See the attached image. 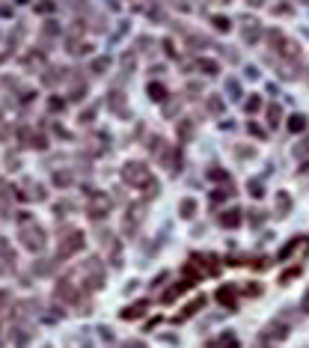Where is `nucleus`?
<instances>
[{
    "mask_svg": "<svg viewBox=\"0 0 309 348\" xmlns=\"http://www.w3.org/2000/svg\"><path fill=\"white\" fill-rule=\"evenodd\" d=\"M265 42H268V48L276 51L282 60H297V57H300V45L294 42L292 36H286L282 30H276V27L265 33Z\"/></svg>",
    "mask_w": 309,
    "mask_h": 348,
    "instance_id": "f257e3e1",
    "label": "nucleus"
},
{
    "mask_svg": "<svg viewBox=\"0 0 309 348\" xmlns=\"http://www.w3.org/2000/svg\"><path fill=\"white\" fill-rule=\"evenodd\" d=\"M149 179H152V170H149L143 161H128V164L122 167V182L131 185V188H143Z\"/></svg>",
    "mask_w": 309,
    "mask_h": 348,
    "instance_id": "f03ea898",
    "label": "nucleus"
},
{
    "mask_svg": "<svg viewBox=\"0 0 309 348\" xmlns=\"http://www.w3.org/2000/svg\"><path fill=\"white\" fill-rule=\"evenodd\" d=\"M86 214L92 220H104L110 214V196L104 191H89L86 193Z\"/></svg>",
    "mask_w": 309,
    "mask_h": 348,
    "instance_id": "7ed1b4c3",
    "label": "nucleus"
},
{
    "mask_svg": "<svg viewBox=\"0 0 309 348\" xmlns=\"http://www.w3.org/2000/svg\"><path fill=\"white\" fill-rule=\"evenodd\" d=\"M21 244L27 247V250H42L45 247V229L39 227V223H33V220H24L21 223Z\"/></svg>",
    "mask_w": 309,
    "mask_h": 348,
    "instance_id": "20e7f679",
    "label": "nucleus"
},
{
    "mask_svg": "<svg viewBox=\"0 0 309 348\" xmlns=\"http://www.w3.org/2000/svg\"><path fill=\"white\" fill-rule=\"evenodd\" d=\"M81 274H84V286L89 289H101L104 286V265L98 256H92V259H86L81 265Z\"/></svg>",
    "mask_w": 309,
    "mask_h": 348,
    "instance_id": "39448f33",
    "label": "nucleus"
},
{
    "mask_svg": "<svg viewBox=\"0 0 309 348\" xmlns=\"http://www.w3.org/2000/svg\"><path fill=\"white\" fill-rule=\"evenodd\" d=\"M84 232L81 229H66V235L60 238V259H69L74 253H81L84 250Z\"/></svg>",
    "mask_w": 309,
    "mask_h": 348,
    "instance_id": "423d86ee",
    "label": "nucleus"
},
{
    "mask_svg": "<svg viewBox=\"0 0 309 348\" xmlns=\"http://www.w3.org/2000/svg\"><path fill=\"white\" fill-rule=\"evenodd\" d=\"M140 223H143V209H134V206H131V209L125 211V220H122V229H125V235H131V232H137V227Z\"/></svg>",
    "mask_w": 309,
    "mask_h": 348,
    "instance_id": "0eeeda50",
    "label": "nucleus"
},
{
    "mask_svg": "<svg viewBox=\"0 0 309 348\" xmlns=\"http://www.w3.org/2000/svg\"><path fill=\"white\" fill-rule=\"evenodd\" d=\"M217 223H220L223 229H238L241 223H244V217H241V211H238V209H226V211H220Z\"/></svg>",
    "mask_w": 309,
    "mask_h": 348,
    "instance_id": "6e6552de",
    "label": "nucleus"
},
{
    "mask_svg": "<svg viewBox=\"0 0 309 348\" xmlns=\"http://www.w3.org/2000/svg\"><path fill=\"white\" fill-rule=\"evenodd\" d=\"M241 39L247 42V45H256L259 39H262V27H259V21H244V30H241Z\"/></svg>",
    "mask_w": 309,
    "mask_h": 348,
    "instance_id": "1a4fd4ad",
    "label": "nucleus"
},
{
    "mask_svg": "<svg viewBox=\"0 0 309 348\" xmlns=\"http://www.w3.org/2000/svg\"><path fill=\"white\" fill-rule=\"evenodd\" d=\"M175 134H178V140L182 143H188V140H193V134H196V119H190V116H185V119L175 125Z\"/></svg>",
    "mask_w": 309,
    "mask_h": 348,
    "instance_id": "9d476101",
    "label": "nucleus"
},
{
    "mask_svg": "<svg viewBox=\"0 0 309 348\" xmlns=\"http://www.w3.org/2000/svg\"><path fill=\"white\" fill-rule=\"evenodd\" d=\"M193 66L202 71L205 78H214V74H220V63H217V60H211V57H199Z\"/></svg>",
    "mask_w": 309,
    "mask_h": 348,
    "instance_id": "9b49d317",
    "label": "nucleus"
},
{
    "mask_svg": "<svg viewBox=\"0 0 309 348\" xmlns=\"http://www.w3.org/2000/svg\"><path fill=\"white\" fill-rule=\"evenodd\" d=\"M217 301H220L223 307H229V310H235V301H238V289H235V286H223V289L217 292Z\"/></svg>",
    "mask_w": 309,
    "mask_h": 348,
    "instance_id": "f8f14e48",
    "label": "nucleus"
},
{
    "mask_svg": "<svg viewBox=\"0 0 309 348\" xmlns=\"http://www.w3.org/2000/svg\"><path fill=\"white\" fill-rule=\"evenodd\" d=\"M286 333H289V325L282 318H276V321H271L265 328V336H271V339H286Z\"/></svg>",
    "mask_w": 309,
    "mask_h": 348,
    "instance_id": "ddd939ff",
    "label": "nucleus"
},
{
    "mask_svg": "<svg viewBox=\"0 0 309 348\" xmlns=\"http://www.w3.org/2000/svg\"><path fill=\"white\" fill-rule=\"evenodd\" d=\"M289 211H292V196H289L286 191H276V214L286 217Z\"/></svg>",
    "mask_w": 309,
    "mask_h": 348,
    "instance_id": "4468645a",
    "label": "nucleus"
},
{
    "mask_svg": "<svg viewBox=\"0 0 309 348\" xmlns=\"http://www.w3.org/2000/svg\"><path fill=\"white\" fill-rule=\"evenodd\" d=\"M107 107H110L113 113L125 116V95H122V92H110V98H107Z\"/></svg>",
    "mask_w": 309,
    "mask_h": 348,
    "instance_id": "2eb2a0df",
    "label": "nucleus"
},
{
    "mask_svg": "<svg viewBox=\"0 0 309 348\" xmlns=\"http://www.w3.org/2000/svg\"><path fill=\"white\" fill-rule=\"evenodd\" d=\"M178 214H182L185 220H190V217L196 214V200H193V196H185V200L178 203Z\"/></svg>",
    "mask_w": 309,
    "mask_h": 348,
    "instance_id": "dca6fc26",
    "label": "nucleus"
},
{
    "mask_svg": "<svg viewBox=\"0 0 309 348\" xmlns=\"http://www.w3.org/2000/svg\"><path fill=\"white\" fill-rule=\"evenodd\" d=\"M309 119L303 116V113H294V116H289V131L292 134H300V131H306Z\"/></svg>",
    "mask_w": 309,
    "mask_h": 348,
    "instance_id": "f3484780",
    "label": "nucleus"
},
{
    "mask_svg": "<svg viewBox=\"0 0 309 348\" xmlns=\"http://www.w3.org/2000/svg\"><path fill=\"white\" fill-rule=\"evenodd\" d=\"M146 307H149L146 301H140V304H131V307H125V310H122V318H128V321H131V318H140V315L146 313Z\"/></svg>",
    "mask_w": 309,
    "mask_h": 348,
    "instance_id": "a211bd4d",
    "label": "nucleus"
},
{
    "mask_svg": "<svg viewBox=\"0 0 309 348\" xmlns=\"http://www.w3.org/2000/svg\"><path fill=\"white\" fill-rule=\"evenodd\" d=\"M265 116H268V125L274 128V125H279V122H282V107H279V105H268Z\"/></svg>",
    "mask_w": 309,
    "mask_h": 348,
    "instance_id": "6ab92c4d",
    "label": "nucleus"
},
{
    "mask_svg": "<svg viewBox=\"0 0 309 348\" xmlns=\"http://www.w3.org/2000/svg\"><path fill=\"white\" fill-rule=\"evenodd\" d=\"M211 27H214L217 33H229V30H232V21L226 15H211Z\"/></svg>",
    "mask_w": 309,
    "mask_h": 348,
    "instance_id": "aec40b11",
    "label": "nucleus"
},
{
    "mask_svg": "<svg viewBox=\"0 0 309 348\" xmlns=\"http://www.w3.org/2000/svg\"><path fill=\"white\" fill-rule=\"evenodd\" d=\"M149 98L152 102H164L167 98V87L164 84H149Z\"/></svg>",
    "mask_w": 309,
    "mask_h": 348,
    "instance_id": "412c9836",
    "label": "nucleus"
},
{
    "mask_svg": "<svg viewBox=\"0 0 309 348\" xmlns=\"http://www.w3.org/2000/svg\"><path fill=\"white\" fill-rule=\"evenodd\" d=\"M208 113H214V116H220V113H223V98H220V95H208Z\"/></svg>",
    "mask_w": 309,
    "mask_h": 348,
    "instance_id": "4be33fe9",
    "label": "nucleus"
},
{
    "mask_svg": "<svg viewBox=\"0 0 309 348\" xmlns=\"http://www.w3.org/2000/svg\"><path fill=\"white\" fill-rule=\"evenodd\" d=\"M202 304H205V297H196L193 304H188V307H185V313L178 315V318H190L193 313H199V307H202Z\"/></svg>",
    "mask_w": 309,
    "mask_h": 348,
    "instance_id": "5701e85b",
    "label": "nucleus"
},
{
    "mask_svg": "<svg viewBox=\"0 0 309 348\" xmlns=\"http://www.w3.org/2000/svg\"><path fill=\"white\" fill-rule=\"evenodd\" d=\"M54 9H57L54 0H39V3H36V12H42V15H51Z\"/></svg>",
    "mask_w": 309,
    "mask_h": 348,
    "instance_id": "b1692460",
    "label": "nucleus"
},
{
    "mask_svg": "<svg viewBox=\"0 0 309 348\" xmlns=\"http://www.w3.org/2000/svg\"><path fill=\"white\" fill-rule=\"evenodd\" d=\"M107 66H110V60H107V57L92 60V71H95V74H104V71H107Z\"/></svg>",
    "mask_w": 309,
    "mask_h": 348,
    "instance_id": "393cba45",
    "label": "nucleus"
},
{
    "mask_svg": "<svg viewBox=\"0 0 309 348\" xmlns=\"http://www.w3.org/2000/svg\"><path fill=\"white\" fill-rule=\"evenodd\" d=\"M294 155H297V158H309V137H303L297 146H294Z\"/></svg>",
    "mask_w": 309,
    "mask_h": 348,
    "instance_id": "a878e982",
    "label": "nucleus"
},
{
    "mask_svg": "<svg viewBox=\"0 0 309 348\" xmlns=\"http://www.w3.org/2000/svg\"><path fill=\"white\" fill-rule=\"evenodd\" d=\"M244 107H247V113H256V110H262V98H259V95H250Z\"/></svg>",
    "mask_w": 309,
    "mask_h": 348,
    "instance_id": "bb28decb",
    "label": "nucleus"
},
{
    "mask_svg": "<svg viewBox=\"0 0 309 348\" xmlns=\"http://www.w3.org/2000/svg\"><path fill=\"white\" fill-rule=\"evenodd\" d=\"M271 12L274 15H292V6L289 3H276V6H271Z\"/></svg>",
    "mask_w": 309,
    "mask_h": 348,
    "instance_id": "cd10ccee",
    "label": "nucleus"
},
{
    "mask_svg": "<svg viewBox=\"0 0 309 348\" xmlns=\"http://www.w3.org/2000/svg\"><path fill=\"white\" fill-rule=\"evenodd\" d=\"M54 182H57L60 188H66V185H71V173H57V176H54Z\"/></svg>",
    "mask_w": 309,
    "mask_h": 348,
    "instance_id": "c85d7f7f",
    "label": "nucleus"
},
{
    "mask_svg": "<svg viewBox=\"0 0 309 348\" xmlns=\"http://www.w3.org/2000/svg\"><path fill=\"white\" fill-rule=\"evenodd\" d=\"M247 188H250V196H262V193H265V188H262V182H250V185H247Z\"/></svg>",
    "mask_w": 309,
    "mask_h": 348,
    "instance_id": "c756f323",
    "label": "nucleus"
},
{
    "mask_svg": "<svg viewBox=\"0 0 309 348\" xmlns=\"http://www.w3.org/2000/svg\"><path fill=\"white\" fill-rule=\"evenodd\" d=\"M161 45H164V54H167V57H175V42H172V39H164Z\"/></svg>",
    "mask_w": 309,
    "mask_h": 348,
    "instance_id": "7c9ffc66",
    "label": "nucleus"
},
{
    "mask_svg": "<svg viewBox=\"0 0 309 348\" xmlns=\"http://www.w3.org/2000/svg\"><path fill=\"white\" fill-rule=\"evenodd\" d=\"M74 209V206H71L69 200H63V203H57V206H54V211H57V214H63V211H71Z\"/></svg>",
    "mask_w": 309,
    "mask_h": 348,
    "instance_id": "2f4dec72",
    "label": "nucleus"
},
{
    "mask_svg": "<svg viewBox=\"0 0 309 348\" xmlns=\"http://www.w3.org/2000/svg\"><path fill=\"white\" fill-rule=\"evenodd\" d=\"M199 92H202V87H199V84H188V95H190V98H196Z\"/></svg>",
    "mask_w": 309,
    "mask_h": 348,
    "instance_id": "473e14b6",
    "label": "nucleus"
},
{
    "mask_svg": "<svg viewBox=\"0 0 309 348\" xmlns=\"http://www.w3.org/2000/svg\"><path fill=\"white\" fill-rule=\"evenodd\" d=\"M250 223H256V227L262 223V211H250Z\"/></svg>",
    "mask_w": 309,
    "mask_h": 348,
    "instance_id": "72a5a7b5",
    "label": "nucleus"
},
{
    "mask_svg": "<svg viewBox=\"0 0 309 348\" xmlns=\"http://www.w3.org/2000/svg\"><path fill=\"white\" fill-rule=\"evenodd\" d=\"M250 134H256V137H265V131H262L259 125H253V122H250Z\"/></svg>",
    "mask_w": 309,
    "mask_h": 348,
    "instance_id": "f704fd0d",
    "label": "nucleus"
},
{
    "mask_svg": "<svg viewBox=\"0 0 309 348\" xmlns=\"http://www.w3.org/2000/svg\"><path fill=\"white\" fill-rule=\"evenodd\" d=\"M48 105H51V110H63V102H60V98H51Z\"/></svg>",
    "mask_w": 309,
    "mask_h": 348,
    "instance_id": "c9c22d12",
    "label": "nucleus"
},
{
    "mask_svg": "<svg viewBox=\"0 0 309 348\" xmlns=\"http://www.w3.org/2000/svg\"><path fill=\"white\" fill-rule=\"evenodd\" d=\"M247 6H265V0H247Z\"/></svg>",
    "mask_w": 309,
    "mask_h": 348,
    "instance_id": "e433bc0d",
    "label": "nucleus"
},
{
    "mask_svg": "<svg viewBox=\"0 0 309 348\" xmlns=\"http://www.w3.org/2000/svg\"><path fill=\"white\" fill-rule=\"evenodd\" d=\"M303 310L309 313V292H306V297H303Z\"/></svg>",
    "mask_w": 309,
    "mask_h": 348,
    "instance_id": "4c0bfd02",
    "label": "nucleus"
},
{
    "mask_svg": "<svg viewBox=\"0 0 309 348\" xmlns=\"http://www.w3.org/2000/svg\"><path fill=\"white\" fill-rule=\"evenodd\" d=\"M0 253H6V241L3 238H0Z\"/></svg>",
    "mask_w": 309,
    "mask_h": 348,
    "instance_id": "58836bf2",
    "label": "nucleus"
},
{
    "mask_svg": "<svg viewBox=\"0 0 309 348\" xmlns=\"http://www.w3.org/2000/svg\"><path fill=\"white\" fill-rule=\"evenodd\" d=\"M211 3H220V6H226V3H232V0H211Z\"/></svg>",
    "mask_w": 309,
    "mask_h": 348,
    "instance_id": "ea45409f",
    "label": "nucleus"
},
{
    "mask_svg": "<svg viewBox=\"0 0 309 348\" xmlns=\"http://www.w3.org/2000/svg\"><path fill=\"white\" fill-rule=\"evenodd\" d=\"M226 348H238V342H235V339H229V345Z\"/></svg>",
    "mask_w": 309,
    "mask_h": 348,
    "instance_id": "a19ab883",
    "label": "nucleus"
},
{
    "mask_svg": "<svg viewBox=\"0 0 309 348\" xmlns=\"http://www.w3.org/2000/svg\"><path fill=\"white\" fill-rule=\"evenodd\" d=\"M300 3H306V6H309V0H300Z\"/></svg>",
    "mask_w": 309,
    "mask_h": 348,
    "instance_id": "79ce46f5",
    "label": "nucleus"
}]
</instances>
